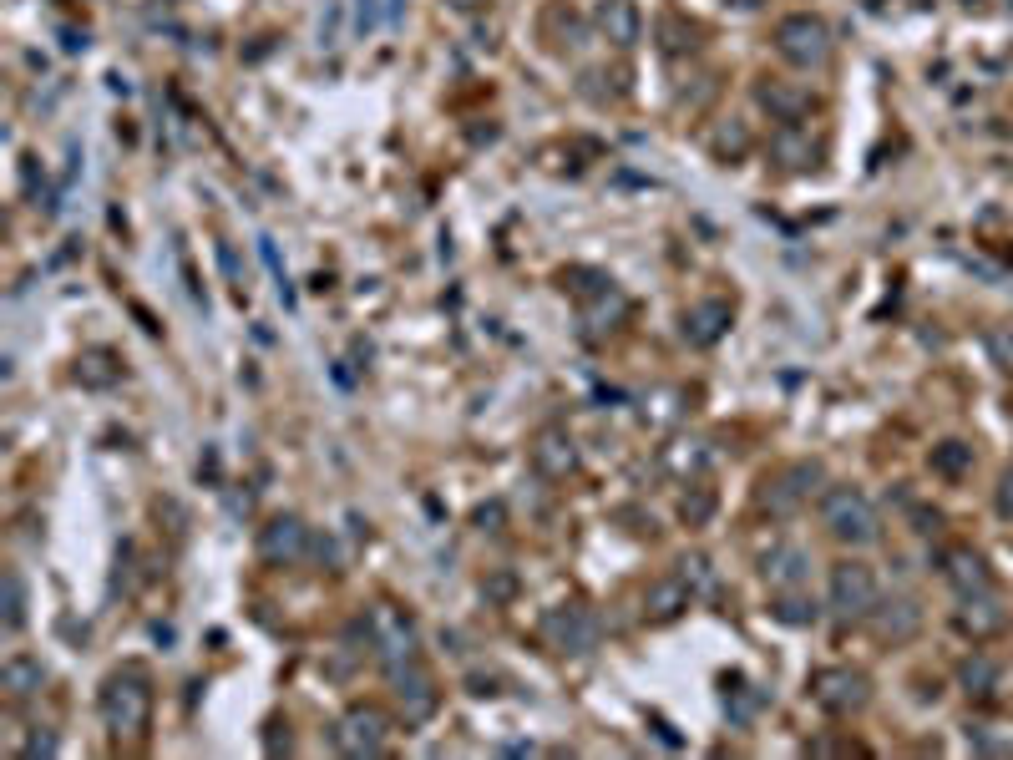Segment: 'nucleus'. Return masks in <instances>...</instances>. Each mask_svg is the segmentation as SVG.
Listing matches in <instances>:
<instances>
[{"mask_svg":"<svg viewBox=\"0 0 1013 760\" xmlns=\"http://www.w3.org/2000/svg\"><path fill=\"white\" fill-rule=\"evenodd\" d=\"M821 522H826V532H831L836 543H851V548L877 543V532H882L872 502L856 492V487H831V492L821 497Z\"/></svg>","mask_w":1013,"mask_h":760,"instance_id":"obj_1","label":"nucleus"},{"mask_svg":"<svg viewBox=\"0 0 1013 760\" xmlns=\"http://www.w3.org/2000/svg\"><path fill=\"white\" fill-rule=\"evenodd\" d=\"M152 715V690L137 679V674H117L107 679V690H102V720L117 730V735H137Z\"/></svg>","mask_w":1013,"mask_h":760,"instance_id":"obj_2","label":"nucleus"},{"mask_svg":"<svg viewBox=\"0 0 1013 760\" xmlns=\"http://www.w3.org/2000/svg\"><path fill=\"white\" fill-rule=\"evenodd\" d=\"M872 603H877V578H872L867 563H836L831 568V614L841 624L867 619Z\"/></svg>","mask_w":1013,"mask_h":760,"instance_id":"obj_3","label":"nucleus"},{"mask_svg":"<svg viewBox=\"0 0 1013 760\" xmlns=\"http://www.w3.org/2000/svg\"><path fill=\"white\" fill-rule=\"evenodd\" d=\"M775 51H781L791 66H821L831 56V31L816 16H786L775 26Z\"/></svg>","mask_w":1013,"mask_h":760,"instance_id":"obj_4","label":"nucleus"},{"mask_svg":"<svg viewBox=\"0 0 1013 760\" xmlns=\"http://www.w3.org/2000/svg\"><path fill=\"white\" fill-rule=\"evenodd\" d=\"M335 745H340L345 755H355V760L380 755V750H385V715L370 710V705H355V710L335 725Z\"/></svg>","mask_w":1013,"mask_h":760,"instance_id":"obj_5","label":"nucleus"},{"mask_svg":"<svg viewBox=\"0 0 1013 760\" xmlns=\"http://www.w3.org/2000/svg\"><path fill=\"white\" fill-rule=\"evenodd\" d=\"M816 705L826 715H851L867 705V674L856 669H821L816 674Z\"/></svg>","mask_w":1013,"mask_h":760,"instance_id":"obj_6","label":"nucleus"},{"mask_svg":"<svg viewBox=\"0 0 1013 760\" xmlns=\"http://www.w3.org/2000/svg\"><path fill=\"white\" fill-rule=\"evenodd\" d=\"M391 684H396L401 710H406V720H411V725H421V720H431V715H436V684L426 679V669H421L416 659L391 664Z\"/></svg>","mask_w":1013,"mask_h":760,"instance_id":"obj_7","label":"nucleus"},{"mask_svg":"<svg viewBox=\"0 0 1013 760\" xmlns=\"http://www.w3.org/2000/svg\"><path fill=\"white\" fill-rule=\"evenodd\" d=\"M593 26L613 41V46H639V36H644V16H639V6L634 0H598V11H593Z\"/></svg>","mask_w":1013,"mask_h":760,"instance_id":"obj_8","label":"nucleus"},{"mask_svg":"<svg viewBox=\"0 0 1013 760\" xmlns=\"http://www.w3.org/2000/svg\"><path fill=\"white\" fill-rule=\"evenodd\" d=\"M958 629H963V634H973V639H993V634H1003V629H1008V608L993 598V588H988V593H963Z\"/></svg>","mask_w":1013,"mask_h":760,"instance_id":"obj_9","label":"nucleus"},{"mask_svg":"<svg viewBox=\"0 0 1013 760\" xmlns=\"http://www.w3.org/2000/svg\"><path fill=\"white\" fill-rule=\"evenodd\" d=\"M872 629H877V639H892V644H902V639H912L917 629H922V608L912 603V598H887V603H872Z\"/></svg>","mask_w":1013,"mask_h":760,"instance_id":"obj_10","label":"nucleus"},{"mask_svg":"<svg viewBox=\"0 0 1013 760\" xmlns=\"http://www.w3.org/2000/svg\"><path fill=\"white\" fill-rule=\"evenodd\" d=\"M304 548H309V527H304L299 517H274V522L264 527V543H259V553H264L269 563H299Z\"/></svg>","mask_w":1013,"mask_h":760,"instance_id":"obj_11","label":"nucleus"},{"mask_svg":"<svg viewBox=\"0 0 1013 760\" xmlns=\"http://www.w3.org/2000/svg\"><path fill=\"white\" fill-rule=\"evenodd\" d=\"M760 107L775 117V122H786V127H796L806 112H811V92L806 87H796V82H760Z\"/></svg>","mask_w":1013,"mask_h":760,"instance_id":"obj_12","label":"nucleus"},{"mask_svg":"<svg viewBox=\"0 0 1013 760\" xmlns=\"http://www.w3.org/2000/svg\"><path fill=\"white\" fill-rule=\"evenodd\" d=\"M760 573L770 578V588H801L806 578H811V558L801 553V548H791V543H781V548H770L765 553V563H760Z\"/></svg>","mask_w":1013,"mask_h":760,"instance_id":"obj_13","label":"nucleus"},{"mask_svg":"<svg viewBox=\"0 0 1013 760\" xmlns=\"http://www.w3.org/2000/svg\"><path fill=\"white\" fill-rule=\"evenodd\" d=\"M816 482H821V467H816V462H801V467H791V472H786L781 482L770 487L765 507H770L775 517H786V512H796V507H801V497H806V492H811Z\"/></svg>","mask_w":1013,"mask_h":760,"instance_id":"obj_14","label":"nucleus"},{"mask_svg":"<svg viewBox=\"0 0 1013 760\" xmlns=\"http://www.w3.org/2000/svg\"><path fill=\"white\" fill-rule=\"evenodd\" d=\"M548 629L558 634V644H563L568 654H588V649L598 644V619L588 614V608H563V614L548 619Z\"/></svg>","mask_w":1013,"mask_h":760,"instance_id":"obj_15","label":"nucleus"},{"mask_svg":"<svg viewBox=\"0 0 1013 760\" xmlns=\"http://www.w3.org/2000/svg\"><path fill=\"white\" fill-rule=\"evenodd\" d=\"M725 330H730V304L725 299H705V304H694V310L684 315L689 345H715Z\"/></svg>","mask_w":1013,"mask_h":760,"instance_id":"obj_16","label":"nucleus"},{"mask_svg":"<svg viewBox=\"0 0 1013 760\" xmlns=\"http://www.w3.org/2000/svg\"><path fill=\"white\" fill-rule=\"evenodd\" d=\"M689 598H694V588H689L684 578H664V583H654V588H649V598H644V614H649L654 624H669V619H679L684 608H689Z\"/></svg>","mask_w":1013,"mask_h":760,"instance_id":"obj_17","label":"nucleus"},{"mask_svg":"<svg viewBox=\"0 0 1013 760\" xmlns=\"http://www.w3.org/2000/svg\"><path fill=\"white\" fill-rule=\"evenodd\" d=\"M532 462H537L542 477H568V472L578 467V451H573V441H568L563 431H548V436H537Z\"/></svg>","mask_w":1013,"mask_h":760,"instance_id":"obj_18","label":"nucleus"},{"mask_svg":"<svg viewBox=\"0 0 1013 760\" xmlns=\"http://www.w3.org/2000/svg\"><path fill=\"white\" fill-rule=\"evenodd\" d=\"M948 578H953V588L958 593H988L993 588V578H988V568H983V558H973V553H948Z\"/></svg>","mask_w":1013,"mask_h":760,"instance_id":"obj_19","label":"nucleus"},{"mask_svg":"<svg viewBox=\"0 0 1013 760\" xmlns=\"http://www.w3.org/2000/svg\"><path fill=\"white\" fill-rule=\"evenodd\" d=\"M41 679H46L41 664H36V659H21V654L6 659V669H0V684H6V695H16V700H26L31 690H41Z\"/></svg>","mask_w":1013,"mask_h":760,"instance_id":"obj_20","label":"nucleus"},{"mask_svg":"<svg viewBox=\"0 0 1013 760\" xmlns=\"http://www.w3.org/2000/svg\"><path fill=\"white\" fill-rule=\"evenodd\" d=\"M770 152H775V163H786V168H806V163L816 158V152H811V137H801L796 127H786V132H775Z\"/></svg>","mask_w":1013,"mask_h":760,"instance_id":"obj_21","label":"nucleus"},{"mask_svg":"<svg viewBox=\"0 0 1013 760\" xmlns=\"http://www.w3.org/2000/svg\"><path fill=\"white\" fill-rule=\"evenodd\" d=\"M932 467H938L943 477H963L973 467V446L963 441H943V446H932Z\"/></svg>","mask_w":1013,"mask_h":760,"instance_id":"obj_22","label":"nucleus"},{"mask_svg":"<svg viewBox=\"0 0 1013 760\" xmlns=\"http://www.w3.org/2000/svg\"><path fill=\"white\" fill-rule=\"evenodd\" d=\"M963 684H968V695H993L998 690V664L988 654H973L963 664Z\"/></svg>","mask_w":1013,"mask_h":760,"instance_id":"obj_23","label":"nucleus"},{"mask_svg":"<svg viewBox=\"0 0 1013 760\" xmlns=\"http://www.w3.org/2000/svg\"><path fill=\"white\" fill-rule=\"evenodd\" d=\"M775 619H781V624H816V603H811L806 593L786 588L781 603H775Z\"/></svg>","mask_w":1013,"mask_h":760,"instance_id":"obj_24","label":"nucleus"},{"mask_svg":"<svg viewBox=\"0 0 1013 760\" xmlns=\"http://www.w3.org/2000/svg\"><path fill=\"white\" fill-rule=\"evenodd\" d=\"M26 624V588H21V573H6V634H21Z\"/></svg>","mask_w":1013,"mask_h":760,"instance_id":"obj_25","label":"nucleus"},{"mask_svg":"<svg viewBox=\"0 0 1013 760\" xmlns=\"http://www.w3.org/2000/svg\"><path fill=\"white\" fill-rule=\"evenodd\" d=\"M715 147H720V152H730V158H740V152L750 147V132H745L740 122H730V127H720V132H715Z\"/></svg>","mask_w":1013,"mask_h":760,"instance_id":"obj_26","label":"nucleus"},{"mask_svg":"<svg viewBox=\"0 0 1013 760\" xmlns=\"http://www.w3.org/2000/svg\"><path fill=\"white\" fill-rule=\"evenodd\" d=\"M679 568H684L679 578H684L689 588H710V583H715V573H710V558H699V553H694V558H684Z\"/></svg>","mask_w":1013,"mask_h":760,"instance_id":"obj_27","label":"nucleus"},{"mask_svg":"<svg viewBox=\"0 0 1013 760\" xmlns=\"http://www.w3.org/2000/svg\"><path fill=\"white\" fill-rule=\"evenodd\" d=\"M102 365H107V355H87L82 360V380H87V386H112V380H117V370H102Z\"/></svg>","mask_w":1013,"mask_h":760,"instance_id":"obj_28","label":"nucleus"},{"mask_svg":"<svg viewBox=\"0 0 1013 760\" xmlns=\"http://www.w3.org/2000/svg\"><path fill=\"white\" fill-rule=\"evenodd\" d=\"M684 46H694V31H684L674 16H664V51H684Z\"/></svg>","mask_w":1013,"mask_h":760,"instance_id":"obj_29","label":"nucleus"},{"mask_svg":"<svg viewBox=\"0 0 1013 760\" xmlns=\"http://www.w3.org/2000/svg\"><path fill=\"white\" fill-rule=\"evenodd\" d=\"M482 593H487V598H497V603H507V598L517 593V578H512V573H497V578H487V583H482Z\"/></svg>","mask_w":1013,"mask_h":760,"instance_id":"obj_30","label":"nucleus"},{"mask_svg":"<svg viewBox=\"0 0 1013 760\" xmlns=\"http://www.w3.org/2000/svg\"><path fill=\"white\" fill-rule=\"evenodd\" d=\"M502 517H507V507H502V502L477 507V527H482V532H497V527H502Z\"/></svg>","mask_w":1013,"mask_h":760,"instance_id":"obj_31","label":"nucleus"},{"mask_svg":"<svg viewBox=\"0 0 1013 760\" xmlns=\"http://www.w3.org/2000/svg\"><path fill=\"white\" fill-rule=\"evenodd\" d=\"M710 507H715V497H710V492H699L694 502H684V517H689V522H705Z\"/></svg>","mask_w":1013,"mask_h":760,"instance_id":"obj_32","label":"nucleus"},{"mask_svg":"<svg viewBox=\"0 0 1013 760\" xmlns=\"http://www.w3.org/2000/svg\"><path fill=\"white\" fill-rule=\"evenodd\" d=\"M26 755H31V760H36V755H56V735H41V730H36V735L26 740Z\"/></svg>","mask_w":1013,"mask_h":760,"instance_id":"obj_33","label":"nucleus"},{"mask_svg":"<svg viewBox=\"0 0 1013 760\" xmlns=\"http://www.w3.org/2000/svg\"><path fill=\"white\" fill-rule=\"evenodd\" d=\"M973 740H978V750H988V755H1008V750H1013V745H1008V740H993V735H988V730H983V725H978V730H973Z\"/></svg>","mask_w":1013,"mask_h":760,"instance_id":"obj_34","label":"nucleus"},{"mask_svg":"<svg viewBox=\"0 0 1013 760\" xmlns=\"http://www.w3.org/2000/svg\"><path fill=\"white\" fill-rule=\"evenodd\" d=\"M988 345L1003 355V365H1013V335H1008V330H993V340H988Z\"/></svg>","mask_w":1013,"mask_h":760,"instance_id":"obj_35","label":"nucleus"},{"mask_svg":"<svg viewBox=\"0 0 1013 760\" xmlns=\"http://www.w3.org/2000/svg\"><path fill=\"white\" fill-rule=\"evenodd\" d=\"M998 512L1003 517H1013V472L1003 477V487H998Z\"/></svg>","mask_w":1013,"mask_h":760,"instance_id":"obj_36","label":"nucleus"},{"mask_svg":"<svg viewBox=\"0 0 1013 760\" xmlns=\"http://www.w3.org/2000/svg\"><path fill=\"white\" fill-rule=\"evenodd\" d=\"M446 6H456V11H482L487 0H446Z\"/></svg>","mask_w":1013,"mask_h":760,"instance_id":"obj_37","label":"nucleus"},{"mask_svg":"<svg viewBox=\"0 0 1013 760\" xmlns=\"http://www.w3.org/2000/svg\"><path fill=\"white\" fill-rule=\"evenodd\" d=\"M725 6H735V11H760V0H725Z\"/></svg>","mask_w":1013,"mask_h":760,"instance_id":"obj_38","label":"nucleus"},{"mask_svg":"<svg viewBox=\"0 0 1013 760\" xmlns=\"http://www.w3.org/2000/svg\"><path fill=\"white\" fill-rule=\"evenodd\" d=\"M1008 6H1013V0H1008Z\"/></svg>","mask_w":1013,"mask_h":760,"instance_id":"obj_39","label":"nucleus"}]
</instances>
